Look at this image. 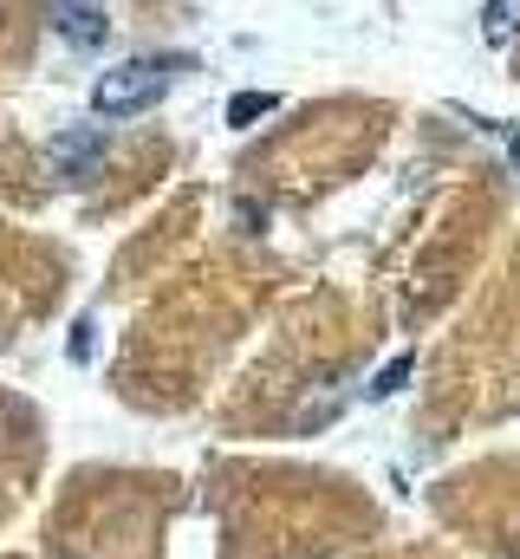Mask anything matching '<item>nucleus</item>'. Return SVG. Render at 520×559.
<instances>
[{
    "instance_id": "f257e3e1",
    "label": "nucleus",
    "mask_w": 520,
    "mask_h": 559,
    "mask_svg": "<svg viewBox=\"0 0 520 559\" xmlns=\"http://www.w3.org/2000/svg\"><path fill=\"white\" fill-rule=\"evenodd\" d=\"M189 59H125V66H111L98 85H92V111L98 118H137V111H150L163 92H169V79L182 72Z\"/></svg>"
},
{
    "instance_id": "f03ea898",
    "label": "nucleus",
    "mask_w": 520,
    "mask_h": 559,
    "mask_svg": "<svg viewBox=\"0 0 520 559\" xmlns=\"http://www.w3.org/2000/svg\"><path fill=\"white\" fill-rule=\"evenodd\" d=\"M46 20H52V33H59L72 52H98V46L111 39L105 0H46Z\"/></svg>"
},
{
    "instance_id": "7ed1b4c3",
    "label": "nucleus",
    "mask_w": 520,
    "mask_h": 559,
    "mask_svg": "<svg viewBox=\"0 0 520 559\" xmlns=\"http://www.w3.org/2000/svg\"><path fill=\"white\" fill-rule=\"evenodd\" d=\"M105 124H72L66 138H52V150H46V169L59 176V182H85L92 169H98V156H105Z\"/></svg>"
},
{
    "instance_id": "20e7f679",
    "label": "nucleus",
    "mask_w": 520,
    "mask_h": 559,
    "mask_svg": "<svg viewBox=\"0 0 520 559\" xmlns=\"http://www.w3.org/2000/svg\"><path fill=\"white\" fill-rule=\"evenodd\" d=\"M515 33H520V0H488L482 7V39L501 52V46H515Z\"/></svg>"
},
{
    "instance_id": "39448f33",
    "label": "nucleus",
    "mask_w": 520,
    "mask_h": 559,
    "mask_svg": "<svg viewBox=\"0 0 520 559\" xmlns=\"http://www.w3.org/2000/svg\"><path fill=\"white\" fill-rule=\"evenodd\" d=\"M273 111H280L273 92H235L228 98V131H255L260 118H273Z\"/></svg>"
},
{
    "instance_id": "423d86ee",
    "label": "nucleus",
    "mask_w": 520,
    "mask_h": 559,
    "mask_svg": "<svg viewBox=\"0 0 520 559\" xmlns=\"http://www.w3.org/2000/svg\"><path fill=\"white\" fill-rule=\"evenodd\" d=\"M410 371H416V358H410V352H397V358H390L385 371H378V378H371V384H365V391H371V397H378V404H385V397H397V391H403V384H410Z\"/></svg>"
},
{
    "instance_id": "0eeeda50",
    "label": "nucleus",
    "mask_w": 520,
    "mask_h": 559,
    "mask_svg": "<svg viewBox=\"0 0 520 559\" xmlns=\"http://www.w3.org/2000/svg\"><path fill=\"white\" fill-rule=\"evenodd\" d=\"M72 358H79V365L92 358V319H79V325H72Z\"/></svg>"
},
{
    "instance_id": "6e6552de",
    "label": "nucleus",
    "mask_w": 520,
    "mask_h": 559,
    "mask_svg": "<svg viewBox=\"0 0 520 559\" xmlns=\"http://www.w3.org/2000/svg\"><path fill=\"white\" fill-rule=\"evenodd\" d=\"M501 138H508V156H515V169H520V131H508V124H501Z\"/></svg>"
}]
</instances>
